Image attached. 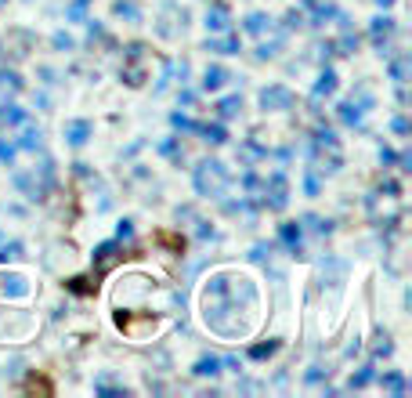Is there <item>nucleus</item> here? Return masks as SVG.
<instances>
[{
    "label": "nucleus",
    "mask_w": 412,
    "mask_h": 398,
    "mask_svg": "<svg viewBox=\"0 0 412 398\" xmlns=\"http://www.w3.org/2000/svg\"><path fill=\"white\" fill-rule=\"evenodd\" d=\"M134 235V221H119V228H116V239L123 242V239H131Z\"/></svg>",
    "instance_id": "obj_40"
},
{
    "label": "nucleus",
    "mask_w": 412,
    "mask_h": 398,
    "mask_svg": "<svg viewBox=\"0 0 412 398\" xmlns=\"http://www.w3.org/2000/svg\"><path fill=\"white\" fill-rule=\"evenodd\" d=\"M329 95H336V73H333L329 66H322L319 80H314V90H311V98L319 102V98H329Z\"/></svg>",
    "instance_id": "obj_14"
},
{
    "label": "nucleus",
    "mask_w": 412,
    "mask_h": 398,
    "mask_svg": "<svg viewBox=\"0 0 412 398\" xmlns=\"http://www.w3.org/2000/svg\"><path fill=\"white\" fill-rule=\"evenodd\" d=\"M362 112H365V109H362L355 98L336 105V116H340V124H343V127H362Z\"/></svg>",
    "instance_id": "obj_17"
},
{
    "label": "nucleus",
    "mask_w": 412,
    "mask_h": 398,
    "mask_svg": "<svg viewBox=\"0 0 412 398\" xmlns=\"http://www.w3.org/2000/svg\"><path fill=\"white\" fill-rule=\"evenodd\" d=\"M69 290H73V293H90V279H73Z\"/></svg>",
    "instance_id": "obj_43"
},
{
    "label": "nucleus",
    "mask_w": 412,
    "mask_h": 398,
    "mask_svg": "<svg viewBox=\"0 0 412 398\" xmlns=\"http://www.w3.org/2000/svg\"><path fill=\"white\" fill-rule=\"evenodd\" d=\"M261 105L264 109H275V112H286V109H293L297 105V95L286 87V83H268L264 90H261Z\"/></svg>",
    "instance_id": "obj_5"
},
{
    "label": "nucleus",
    "mask_w": 412,
    "mask_h": 398,
    "mask_svg": "<svg viewBox=\"0 0 412 398\" xmlns=\"http://www.w3.org/2000/svg\"><path fill=\"white\" fill-rule=\"evenodd\" d=\"M25 131H22V138L15 141V148H25V152H37L40 148V127L37 124H29V119H25V124H22Z\"/></svg>",
    "instance_id": "obj_19"
},
{
    "label": "nucleus",
    "mask_w": 412,
    "mask_h": 398,
    "mask_svg": "<svg viewBox=\"0 0 412 398\" xmlns=\"http://www.w3.org/2000/svg\"><path fill=\"white\" fill-rule=\"evenodd\" d=\"M160 152H163L167 160H174V163H181V160H184V148L177 145V138H167V141H160Z\"/></svg>",
    "instance_id": "obj_30"
},
{
    "label": "nucleus",
    "mask_w": 412,
    "mask_h": 398,
    "mask_svg": "<svg viewBox=\"0 0 412 398\" xmlns=\"http://www.w3.org/2000/svg\"><path fill=\"white\" fill-rule=\"evenodd\" d=\"M304 192H307V196H319V192H322V181H319V170H314V167L304 170Z\"/></svg>",
    "instance_id": "obj_32"
},
{
    "label": "nucleus",
    "mask_w": 412,
    "mask_h": 398,
    "mask_svg": "<svg viewBox=\"0 0 412 398\" xmlns=\"http://www.w3.org/2000/svg\"><path fill=\"white\" fill-rule=\"evenodd\" d=\"M242 29H246L249 37H264L268 29H271V18H268L264 11H253V15H246V18H242Z\"/></svg>",
    "instance_id": "obj_18"
},
{
    "label": "nucleus",
    "mask_w": 412,
    "mask_h": 398,
    "mask_svg": "<svg viewBox=\"0 0 412 398\" xmlns=\"http://www.w3.org/2000/svg\"><path fill=\"white\" fill-rule=\"evenodd\" d=\"M25 83H22V76L15 73V69H8V66H0V102H8V95H18Z\"/></svg>",
    "instance_id": "obj_16"
},
{
    "label": "nucleus",
    "mask_w": 412,
    "mask_h": 398,
    "mask_svg": "<svg viewBox=\"0 0 412 398\" xmlns=\"http://www.w3.org/2000/svg\"><path fill=\"white\" fill-rule=\"evenodd\" d=\"M192 185L203 199H225L228 185H232V174L220 160H203L196 170H192Z\"/></svg>",
    "instance_id": "obj_2"
},
{
    "label": "nucleus",
    "mask_w": 412,
    "mask_h": 398,
    "mask_svg": "<svg viewBox=\"0 0 412 398\" xmlns=\"http://www.w3.org/2000/svg\"><path fill=\"white\" fill-rule=\"evenodd\" d=\"M51 44H54L58 51H73V47H76V40H73L69 33H54V37H51Z\"/></svg>",
    "instance_id": "obj_38"
},
{
    "label": "nucleus",
    "mask_w": 412,
    "mask_h": 398,
    "mask_svg": "<svg viewBox=\"0 0 412 398\" xmlns=\"http://www.w3.org/2000/svg\"><path fill=\"white\" fill-rule=\"evenodd\" d=\"M304 225H307L311 232H319V235H329V232H333V225H329V221H322V218H314V213H307Z\"/></svg>",
    "instance_id": "obj_35"
},
{
    "label": "nucleus",
    "mask_w": 412,
    "mask_h": 398,
    "mask_svg": "<svg viewBox=\"0 0 412 398\" xmlns=\"http://www.w3.org/2000/svg\"><path fill=\"white\" fill-rule=\"evenodd\" d=\"M278 348H282L278 341H268V344H253V348H249V358H257V362H264V358H271V355H275Z\"/></svg>",
    "instance_id": "obj_31"
},
{
    "label": "nucleus",
    "mask_w": 412,
    "mask_h": 398,
    "mask_svg": "<svg viewBox=\"0 0 412 398\" xmlns=\"http://www.w3.org/2000/svg\"><path fill=\"white\" fill-rule=\"evenodd\" d=\"M239 109H242V95H225L217 102V119H232L239 116Z\"/></svg>",
    "instance_id": "obj_24"
},
{
    "label": "nucleus",
    "mask_w": 412,
    "mask_h": 398,
    "mask_svg": "<svg viewBox=\"0 0 412 398\" xmlns=\"http://www.w3.org/2000/svg\"><path fill=\"white\" fill-rule=\"evenodd\" d=\"M4 4H8V0H0V8H4Z\"/></svg>",
    "instance_id": "obj_48"
},
{
    "label": "nucleus",
    "mask_w": 412,
    "mask_h": 398,
    "mask_svg": "<svg viewBox=\"0 0 412 398\" xmlns=\"http://www.w3.org/2000/svg\"><path fill=\"white\" fill-rule=\"evenodd\" d=\"M261 206H268V210H286V206H290V181H286V170H271V174L264 177Z\"/></svg>",
    "instance_id": "obj_4"
},
{
    "label": "nucleus",
    "mask_w": 412,
    "mask_h": 398,
    "mask_svg": "<svg viewBox=\"0 0 412 398\" xmlns=\"http://www.w3.org/2000/svg\"><path fill=\"white\" fill-rule=\"evenodd\" d=\"M220 365H228L232 373H239L242 370V362H239V355H228V358H220Z\"/></svg>",
    "instance_id": "obj_44"
},
{
    "label": "nucleus",
    "mask_w": 412,
    "mask_h": 398,
    "mask_svg": "<svg viewBox=\"0 0 412 398\" xmlns=\"http://www.w3.org/2000/svg\"><path fill=\"white\" fill-rule=\"evenodd\" d=\"M15 141H4V138H0V163H4V167H11L15 163Z\"/></svg>",
    "instance_id": "obj_36"
},
{
    "label": "nucleus",
    "mask_w": 412,
    "mask_h": 398,
    "mask_svg": "<svg viewBox=\"0 0 412 398\" xmlns=\"http://www.w3.org/2000/svg\"><path fill=\"white\" fill-rule=\"evenodd\" d=\"M314 380H322V365H314V370L307 373V384H314Z\"/></svg>",
    "instance_id": "obj_46"
},
{
    "label": "nucleus",
    "mask_w": 412,
    "mask_h": 398,
    "mask_svg": "<svg viewBox=\"0 0 412 398\" xmlns=\"http://www.w3.org/2000/svg\"><path fill=\"white\" fill-rule=\"evenodd\" d=\"M123 254H119V239H109V242H102L98 250H94V271L98 275H105L116 261H119Z\"/></svg>",
    "instance_id": "obj_10"
},
{
    "label": "nucleus",
    "mask_w": 412,
    "mask_h": 398,
    "mask_svg": "<svg viewBox=\"0 0 412 398\" xmlns=\"http://www.w3.org/2000/svg\"><path fill=\"white\" fill-rule=\"evenodd\" d=\"M11 181H15V189H18L25 199L40 203V199L47 196V189L54 185V163L44 160V163H40V177H37V170H15Z\"/></svg>",
    "instance_id": "obj_3"
},
{
    "label": "nucleus",
    "mask_w": 412,
    "mask_h": 398,
    "mask_svg": "<svg viewBox=\"0 0 412 398\" xmlns=\"http://www.w3.org/2000/svg\"><path fill=\"white\" fill-rule=\"evenodd\" d=\"M391 131H394V134H408V119H405V116H394V119H391Z\"/></svg>",
    "instance_id": "obj_41"
},
{
    "label": "nucleus",
    "mask_w": 412,
    "mask_h": 398,
    "mask_svg": "<svg viewBox=\"0 0 412 398\" xmlns=\"http://www.w3.org/2000/svg\"><path fill=\"white\" fill-rule=\"evenodd\" d=\"M90 138H94V124H90V119H69V124H66V141L73 148L87 145Z\"/></svg>",
    "instance_id": "obj_11"
},
{
    "label": "nucleus",
    "mask_w": 412,
    "mask_h": 398,
    "mask_svg": "<svg viewBox=\"0 0 412 398\" xmlns=\"http://www.w3.org/2000/svg\"><path fill=\"white\" fill-rule=\"evenodd\" d=\"M0 290H4L8 297H25L29 283H25V275H4V279H0Z\"/></svg>",
    "instance_id": "obj_21"
},
{
    "label": "nucleus",
    "mask_w": 412,
    "mask_h": 398,
    "mask_svg": "<svg viewBox=\"0 0 412 398\" xmlns=\"http://www.w3.org/2000/svg\"><path fill=\"white\" fill-rule=\"evenodd\" d=\"M235 76H232V69H225V66H206V73H203V90H220L225 83H232Z\"/></svg>",
    "instance_id": "obj_13"
},
{
    "label": "nucleus",
    "mask_w": 412,
    "mask_h": 398,
    "mask_svg": "<svg viewBox=\"0 0 412 398\" xmlns=\"http://www.w3.org/2000/svg\"><path fill=\"white\" fill-rule=\"evenodd\" d=\"M384 387H387L394 398H401V394L408 391V380H405V373H398V370H394V373H384Z\"/></svg>",
    "instance_id": "obj_26"
},
{
    "label": "nucleus",
    "mask_w": 412,
    "mask_h": 398,
    "mask_svg": "<svg viewBox=\"0 0 412 398\" xmlns=\"http://www.w3.org/2000/svg\"><path fill=\"white\" fill-rule=\"evenodd\" d=\"M80 4H87V0H80Z\"/></svg>",
    "instance_id": "obj_49"
},
{
    "label": "nucleus",
    "mask_w": 412,
    "mask_h": 398,
    "mask_svg": "<svg viewBox=\"0 0 412 398\" xmlns=\"http://www.w3.org/2000/svg\"><path fill=\"white\" fill-rule=\"evenodd\" d=\"M25 119H29L25 109H18L11 102H0V131H4V127H22Z\"/></svg>",
    "instance_id": "obj_15"
},
{
    "label": "nucleus",
    "mask_w": 412,
    "mask_h": 398,
    "mask_svg": "<svg viewBox=\"0 0 412 398\" xmlns=\"http://www.w3.org/2000/svg\"><path fill=\"white\" fill-rule=\"evenodd\" d=\"M170 127L181 131V134H196V131H199V124H196L192 116H184V112H174V116H170Z\"/></svg>",
    "instance_id": "obj_27"
},
{
    "label": "nucleus",
    "mask_w": 412,
    "mask_h": 398,
    "mask_svg": "<svg viewBox=\"0 0 412 398\" xmlns=\"http://www.w3.org/2000/svg\"><path fill=\"white\" fill-rule=\"evenodd\" d=\"M340 54H355L358 51V33H351V29H340Z\"/></svg>",
    "instance_id": "obj_34"
},
{
    "label": "nucleus",
    "mask_w": 412,
    "mask_h": 398,
    "mask_svg": "<svg viewBox=\"0 0 412 398\" xmlns=\"http://www.w3.org/2000/svg\"><path fill=\"white\" fill-rule=\"evenodd\" d=\"M206 51H213V54H239L242 51V40H239V33H232V29H225L220 37H206V44H203Z\"/></svg>",
    "instance_id": "obj_8"
},
{
    "label": "nucleus",
    "mask_w": 412,
    "mask_h": 398,
    "mask_svg": "<svg viewBox=\"0 0 412 398\" xmlns=\"http://www.w3.org/2000/svg\"><path fill=\"white\" fill-rule=\"evenodd\" d=\"M300 22H304V15H300V11H297V8H293V11H290V15H286V29H297V25H300Z\"/></svg>",
    "instance_id": "obj_45"
},
{
    "label": "nucleus",
    "mask_w": 412,
    "mask_h": 398,
    "mask_svg": "<svg viewBox=\"0 0 412 398\" xmlns=\"http://www.w3.org/2000/svg\"><path fill=\"white\" fill-rule=\"evenodd\" d=\"M112 15H119V18H131V22H138V18H141V11H138L134 0H116V4H112Z\"/></svg>",
    "instance_id": "obj_28"
},
{
    "label": "nucleus",
    "mask_w": 412,
    "mask_h": 398,
    "mask_svg": "<svg viewBox=\"0 0 412 398\" xmlns=\"http://www.w3.org/2000/svg\"><path fill=\"white\" fill-rule=\"evenodd\" d=\"M391 37H394V18H391V15H376V18L369 22V40H372V47H376L379 54H391V51H387Z\"/></svg>",
    "instance_id": "obj_7"
},
{
    "label": "nucleus",
    "mask_w": 412,
    "mask_h": 398,
    "mask_svg": "<svg viewBox=\"0 0 412 398\" xmlns=\"http://www.w3.org/2000/svg\"><path fill=\"white\" fill-rule=\"evenodd\" d=\"M376 4H379V8H391V4H394V0H376Z\"/></svg>",
    "instance_id": "obj_47"
},
{
    "label": "nucleus",
    "mask_w": 412,
    "mask_h": 398,
    "mask_svg": "<svg viewBox=\"0 0 412 398\" xmlns=\"http://www.w3.org/2000/svg\"><path fill=\"white\" fill-rule=\"evenodd\" d=\"M391 80H394V83H405V80H408V54L391 58Z\"/></svg>",
    "instance_id": "obj_29"
},
{
    "label": "nucleus",
    "mask_w": 412,
    "mask_h": 398,
    "mask_svg": "<svg viewBox=\"0 0 412 398\" xmlns=\"http://www.w3.org/2000/svg\"><path fill=\"white\" fill-rule=\"evenodd\" d=\"M22 242H8V247H0V261H18L22 257Z\"/></svg>",
    "instance_id": "obj_37"
},
{
    "label": "nucleus",
    "mask_w": 412,
    "mask_h": 398,
    "mask_svg": "<svg viewBox=\"0 0 412 398\" xmlns=\"http://www.w3.org/2000/svg\"><path fill=\"white\" fill-rule=\"evenodd\" d=\"M372 380H376V365H362V370L351 377V391H355V387H365V384H372Z\"/></svg>",
    "instance_id": "obj_33"
},
{
    "label": "nucleus",
    "mask_w": 412,
    "mask_h": 398,
    "mask_svg": "<svg viewBox=\"0 0 412 398\" xmlns=\"http://www.w3.org/2000/svg\"><path fill=\"white\" fill-rule=\"evenodd\" d=\"M206 29H210V33H225V29H232V11H228L225 0H213V4H210Z\"/></svg>",
    "instance_id": "obj_9"
},
{
    "label": "nucleus",
    "mask_w": 412,
    "mask_h": 398,
    "mask_svg": "<svg viewBox=\"0 0 412 398\" xmlns=\"http://www.w3.org/2000/svg\"><path fill=\"white\" fill-rule=\"evenodd\" d=\"M257 286H253L246 275L235 271H217L206 279L203 290V319L206 326L225 336V322H228V341H239V336H249L253 322H257Z\"/></svg>",
    "instance_id": "obj_1"
},
{
    "label": "nucleus",
    "mask_w": 412,
    "mask_h": 398,
    "mask_svg": "<svg viewBox=\"0 0 412 398\" xmlns=\"http://www.w3.org/2000/svg\"><path fill=\"white\" fill-rule=\"evenodd\" d=\"M196 134H203V141H210V145H225V141H228L225 124H199Z\"/></svg>",
    "instance_id": "obj_25"
},
{
    "label": "nucleus",
    "mask_w": 412,
    "mask_h": 398,
    "mask_svg": "<svg viewBox=\"0 0 412 398\" xmlns=\"http://www.w3.org/2000/svg\"><path fill=\"white\" fill-rule=\"evenodd\" d=\"M336 4H329V0H314L311 4V25H326V18H336Z\"/></svg>",
    "instance_id": "obj_20"
},
{
    "label": "nucleus",
    "mask_w": 412,
    "mask_h": 398,
    "mask_svg": "<svg viewBox=\"0 0 412 398\" xmlns=\"http://www.w3.org/2000/svg\"><path fill=\"white\" fill-rule=\"evenodd\" d=\"M300 239H304V228L297 221H286V225H278V242L286 247L293 257H300Z\"/></svg>",
    "instance_id": "obj_12"
},
{
    "label": "nucleus",
    "mask_w": 412,
    "mask_h": 398,
    "mask_svg": "<svg viewBox=\"0 0 412 398\" xmlns=\"http://www.w3.org/2000/svg\"><path fill=\"white\" fill-rule=\"evenodd\" d=\"M141 58H145V44H131L123 54V80L131 87H141L145 83V69H141Z\"/></svg>",
    "instance_id": "obj_6"
},
{
    "label": "nucleus",
    "mask_w": 412,
    "mask_h": 398,
    "mask_svg": "<svg viewBox=\"0 0 412 398\" xmlns=\"http://www.w3.org/2000/svg\"><path fill=\"white\" fill-rule=\"evenodd\" d=\"M379 160H384V167H391L398 156H394V148H391V145H379Z\"/></svg>",
    "instance_id": "obj_42"
},
{
    "label": "nucleus",
    "mask_w": 412,
    "mask_h": 398,
    "mask_svg": "<svg viewBox=\"0 0 412 398\" xmlns=\"http://www.w3.org/2000/svg\"><path fill=\"white\" fill-rule=\"evenodd\" d=\"M192 373L196 377H217L220 373V358L217 355H199L196 365H192Z\"/></svg>",
    "instance_id": "obj_22"
},
{
    "label": "nucleus",
    "mask_w": 412,
    "mask_h": 398,
    "mask_svg": "<svg viewBox=\"0 0 412 398\" xmlns=\"http://www.w3.org/2000/svg\"><path fill=\"white\" fill-rule=\"evenodd\" d=\"M278 47H282V40H275V44H261V47H257V58H261V62H264V58H275Z\"/></svg>",
    "instance_id": "obj_39"
},
{
    "label": "nucleus",
    "mask_w": 412,
    "mask_h": 398,
    "mask_svg": "<svg viewBox=\"0 0 412 398\" xmlns=\"http://www.w3.org/2000/svg\"><path fill=\"white\" fill-rule=\"evenodd\" d=\"M94 391H98V394H105V398H126V387H123V384H116L109 373L94 380Z\"/></svg>",
    "instance_id": "obj_23"
}]
</instances>
